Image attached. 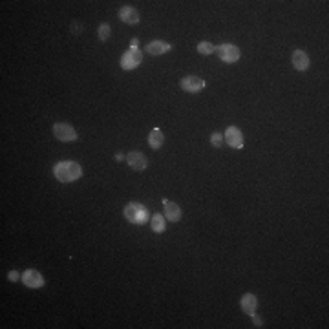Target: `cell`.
I'll list each match as a JSON object with an SVG mask.
<instances>
[{
	"instance_id": "1",
	"label": "cell",
	"mask_w": 329,
	"mask_h": 329,
	"mask_svg": "<svg viewBox=\"0 0 329 329\" xmlns=\"http://www.w3.org/2000/svg\"><path fill=\"white\" fill-rule=\"evenodd\" d=\"M53 174L61 183H71L82 176V168L77 161H59L53 167Z\"/></svg>"
},
{
	"instance_id": "2",
	"label": "cell",
	"mask_w": 329,
	"mask_h": 329,
	"mask_svg": "<svg viewBox=\"0 0 329 329\" xmlns=\"http://www.w3.org/2000/svg\"><path fill=\"white\" fill-rule=\"evenodd\" d=\"M125 218H127L130 223L143 225V223L147 222V218H148L147 208L143 207L141 203H136V201L128 203L127 207H125Z\"/></svg>"
},
{
	"instance_id": "3",
	"label": "cell",
	"mask_w": 329,
	"mask_h": 329,
	"mask_svg": "<svg viewBox=\"0 0 329 329\" xmlns=\"http://www.w3.org/2000/svg\"><path fill=\"white\" fill-rule=\"evenodd\" d=\"M216 53H218L220 61L227 62V64H233V62H238L240 57H242V51H240L238 46L234 44H222L216 46Z\"/></svg>"
},
{
	"instance_id": "4",
	"label": "cell",
	"mask_w": 329,
	"mask_h": 329,
	"mask_svg": "<svg viewBox=\"0 0 329 329\" xmlns=\"http://www.w3.org/2000/svg\"><path fill=\"white\" fill-rule=\"evenodd\" d=\"M53 136L59 139V141L62 143H70V141H77V130L71 125H68V123H55L53 125Z\"/></svg>"
},
{
	"instance_id": "5",
	"label": "cell",
	"mask_w": 329,
	"mask_h": 329,
	"mask_svg": "<svg viewBox=\"0 0 329 329\" xmlns=\"http://www.w3.org/2000/svg\"><path fill=\"white\" fill-rule=\"evenodd\" d=\"M143 62V53L137 48H130L128 51H125L121 55V61H119V64H121L123 70H136L137 66Z\"/></svg>"
},
{
	"instance_id": "6",
	"label": "cell",
	"mask_w": 329,
	"mask_h": 329,
	"mask_svg": "<svg viewBox=\"0 0 329 329\" xmlns=\"http://www.w3.org/2000/svg\"><path fill=\"white\" fill-rule=\"evenodd\" d=\"M179 86H181L183 91H187V93H197V91H201L205 88V81L197 75H187L179 81Z\"/></svg>"
},
{
	"instance_id": "7",
	"label": "cell",
	"mask_w": 329,
	"mask_h": 329,
	"mask_svg": "<svg viewBox=\"0 0 329 329\" xmlns=\"http://www.w3.org/2000/svg\"><path fill=\"white\" fill-rule=\"evenodd\" d=\"M22 284L30 289H39L44 285V276L37 269H28L22 273Z\"/></svg>"
},
{
	"instance_id": "8",
	"label": "cell",
	"mask_w": 329,
	"mask_h": 329,
	"mask_svg": "<svg viewBox=\"0 0 329 329\" xmlns=\"http://www.w3.org/2000/svg\"><path fill=\"white\" fill-rule=\"evenodd\" d=\"M225 137V143H227L231 148H243V134L238 127H229L223 134Z\"/></svg>"
},
{
	"instance_id": "9",
	"label": "cell",
	"mask_w": 329,
	"mask_h": 329,
	"mask_svg": "<svg viewBox=\"0 0 329 329\" xmlns=\"http://www.w3.org/2000/svg\"><path fill=\"white\" fill-rule=\"evenodd\" d=\"M127 163H128V167H130L132 170H137V172H141V170H145V168L148 167L147 156L141 154V152H137V150H134V152L128 154Z\"/></svg>"
},
{
	"instance_id": "10",
	"label": "cell",
	"mask_w": 329,
	"mask_h": 329,
	"mask_svg": "<svg viewBox=\"0 0 329 329\" xmlns=\"http://www.w3.org/2000/svg\"><path fill=\"white\" fill-rule=\"evenodd\" d=\"M163 208H165V218L168 222H179L181 220L183 212L177 203L170 201V199H163Z\"/></svg>"
},
{
	"instance_id": "11",
	"label": "cell",
	"mask_w": 329,
	"mask_h": 329,
	"mask_svg": "<svg viewBox=\"0 0 329 329\" xmlns=\"http://www.w3.org/2000/svg\"><path fill=\"white\" fill-rule=\"evenodd\" d=\"M293 68L296 71H305L309 68V64H311V61H309V55L305 53L304 50H294L293 51Z\"/></svg>"
},
{
	"instance_id": "12",
	"label": "cell",
	"mask_w": 329,
	"mask_h": 329,
	"mask_svg": "<svg viewBox=\"0 0 329 329\" xmlns=\"http://www.w3.org/2000/svg\"><path fill=\"white\" fill-rule=\"evenodd\" d=\"M240 307H242L243 313H247L249 316L256 313V307H258V298H256V294H253V293L243 294L242 300H240Z\"/></svg>"
},
{
	"instance_id": "13",
	"label": "cell",
	"mask_w": 329,
	"mask_h": 329,
	"mask_svg": "<svg viewBox=\"0 0 329 329\" xmlns=\"http://www.w3.org/2000/svg\"><path fill=\"white\" fill-rule=\"evenodd\" d=\"M117 15H119V19H121L125 24L134 26L139 22V13H137V10L136 8H132V6H123Z\"/></svg>"
},
{
	"instance_id": "14",
	"label": "cell",
	"mask_w": 329,
	"mask_h": 329,
	"mask_svg": "<svg viewBox=\"0 0 329 329\" xmlns=\"http://www.w3.org/2000/svg\"><path fill=\"white\" fill-rule=\"evenodd\" d=\"M168 51H170V44L165 41H152L147 46V53L150 55H165Z\"/></svg>"
},
{
	"instance_id": "15",
	"label": "cell",
	"mask_w": 329,
	"mask_h": 329,
	"mask_svg": "<svg viewBox=\"0 0 329 329\" xmlns=\"http://www.w3.org/2000/svg\"><path fill=\"white\" fill-rule=\"evenodd\" d=\"M163 143H165V136H163V132L159 130V128H154V130L148 134V145H150V148L159 150V148L163 147Z\"/></svg>"
},
{
	"instance_id": "16",
	"label": "cell",
	"mask_w": 329,
	"mask_h": 329,
	"mask_svg": "<svg viewBox=\"0 0 329 329\" xmlns=\"http://www.w3.org/2000/svg\"><path fill=\"white\" fill-rule=\"evenodd\" d=\"M150 227H152L154 233L161 234L167 231V223H165V216L163 214H154L150 218Z\"/></svg>"
},
{
	"instance_id": "17",
	"label": "cell",
	"mask_w": 329,
	"mask_h": 329,
	"mask_svg": "<svg viewBox=\"0 0 329 329\" xmlns=\"http://www.w3.org/2000/svg\"><path fill=\"white\" fill-rule=\"evenodd\" d=\"M197 51H199L201 55H210V53L216 51V46L210 44V42H199V44H197Z\"/></svg>"
},
{
	"instance_id": "18",
	"label": "cell",
	"mask_w": 329,
	"mask_h": 329,
	"mask_svg": "<svg viewBox=\"0 0 329 329\" xmlns=\"http://www.w3.org/2000/svg\"><path fill=\"white\" fill-rule=\"evenodd\" d=\"M223 143H225V137H223V134H220V132H214L212 136H210V145H212L214 148H222Z\"/></svg>"
},
{
	"instance_id": "19",
	"label": "cell",
	"mask_w": 329,
	"mask_h": 329,
	"mask_svg": "<svg viewBox=\"0 0 329 329\" xmlns=\"http://www.w3.org/2000/svg\"><path fill=\"white\" fill-rule=\"evenodd\" d=\"M110 24H101L99 26V41H102V42H106L108 39H110Z\"/></svg>"
},
{
	"instance_id": "20",
	"label": "cell",
	"mask_w": 329,
	"mask_h": 329,
	"mask_svg": "<svg viewBox=\"0 0 329 329\" xmlns=\"http://www.w3.org/2000/svg\"><path fill=\"white\" fill-rule=\"evenodd\" d=\"M8 278H10V282H19V280H22V274L19 273V271H11V273L8 274Z\"/></svg>"
},
{
	"instance_id": "21",
	"label": "cell",
	"mask_w": 329,
	"mask_h": 329,
	"mask_svg": "<svg viewBox=\"0 0 329 329\" xmlns=\"http://www.w3.org/2000/svg\"><path fill=\"white\" fill-rule=\"evenodd\" d=\"M251 318H253V324L256 325V327H263V325H262V318H260V316H258L256 313L251 314Z\"/></svg>"
},
{
	"instance_id": "22",
	"label": "cell",
	"mask_w": 329,
	"mask_h": 329,
	"mask_svg": "<svg viewBox=\"0 0 329 329\" xmlns=\"http://www.w3.org/2000/svg\"><path fill=\"white\" fill-rule=\"evenodd\" d=\"M130 46H132V48H137V46H139V41H137V39H132Z\"/></svg>"
},
{
	"instance_id": "23",
	"label": "cell",
	"mask_w": 329,
	"mask_h": 329,
	"mask_svg": "<svg viewBox=\"0 0 329 329\" xmlns=\"http://www.w3.org/2000/svg\"><path fill=\"white\" fill-rule=\"evenodd\" d=\"M116 159H117V161H123V159H125V156H123V154H116Z\"/></svg>"
},
{
	"instance_id": "24",
	"label": "cell",
	"mask_w": 329,
	"mask_h": 329,
	"mask_svg": "<svg viewBox=\"0 0 329 329\" xmlns=\"http://www.w3.org/2000/svg\"><path fill=\"white\" fill-rule=\"evenodd\" d=\"M81 30H82L81 26H75V24H73V31H77V35H79V31H81Z\"/></svg>"
}]
</instances>
